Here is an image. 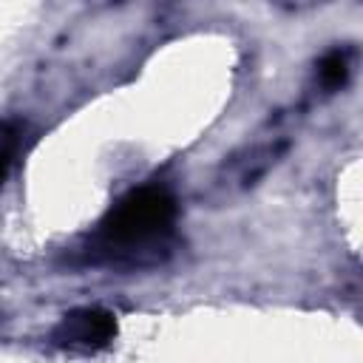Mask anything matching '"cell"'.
<instances>
[{
    "mask_svg": "<svg viewBox=\"0 0 363 363\" xmlns=\"http://www.w3.org/2000/svg\"><path fill=\"white\" fill-rule=\"evenodd\" d=\"M176 221V199L170 190L159 184H145L130 190L99 224V238L108 250L119 247H142L173 230Z\"/></svg>",
    "mask_w": 363,
    "mask_h": 363,
    "instance_id": "1",
    "label": "cell"
},
{
    "mask_svg": "<svg viewBox=\"0 0 363 363\" xmlns=\"http://www.w3.org/2000/svg\"><path fill=\"white\" fill-rule=\"evenodd\" d=\"M54 343L68 349H102L116 337V318L105 309L85 306L62 315V320L54 329Z\"/></svg>",
    "mask_w": 363,
    "mask_h": 363,
    "instance_id": "2",
    "label": "cell"
},
{
    "mask_svg": "<svg viewBox=\"0 0 363 363\" xmlns=\"http://www.w3.org/2000/svg\"><path fill=\"white\" fill-rule=\"evenodd\" d=\"M318 79L329 91L346 85V79H349V57H346V51L332 48L329 54H323L320 62H318Z\"/></svg>",
    "mask_w": 363,
    "mask_h": 363,
    "instance_id": "3",
    "label": "cell"
},
{
    "mask_svg": "<svg viewBox=\"0 0 363 363\" xmlns=\"http://www.w3.org/2000/svg\"><path fill=\"white\" fill-rule=\"evenodd\" d=\"M9 164H11V147L6 142H0V184H3V179L9 173Z\"/></svg>",
    "mask_w": 363,
    "mask_h": 363,
    "instance_id": "4",
    "label": "cell"
}]
</instances>
